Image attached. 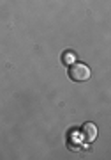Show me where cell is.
<instances>
[{
    "label": "cell",
    "instance_id": "cell-1",
    "mask_svg": "<svg viewBox=\"0 0 111 160\" xmlns=\"http://www.w3.org/2000/svg\"><path fill=\"white\" fill-rule=\"evenodd\" d=\"M69 78L74 82H87L90 78V68L85 64H71L69 66Z\"/></svg>",
    "mask_w": 111,
    "mask_h": 160
},
{
    "label": "cell",
    "instance_id": "cell-2",
    "mask_svg": "<svg viewBox=\"0 0 111 160\" xmlns=\"http://www.w3.org/2000/svg\"><path fill=\"white\" fill-rule=\"evenodd\" d=\"M81 135H83L85 142H92L97 137V126L94 123H85L83 128H81Z\"/></svg>",
    "mask_w": 111,
    "mask_h": 160
},
{
    "label": "cell",
    "instance_id": "cell-3",
    "mask_svg": "<svg viewBox=\"0 0 111 160\" xmlns=\"http://www.w3.org/2000/svg\"><path fill=\"white\" fill-rule=\"evenodd\" d=\"M62 61H64V64L65 66H71V64H74V61H76V53L74 52H64V55H62Z\"/></svg>",
    "mask_w": 111,
    "mask_h": 160
}]
</instances>
